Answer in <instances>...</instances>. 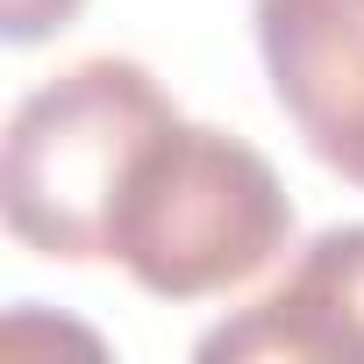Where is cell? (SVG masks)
Returning a JSON list of instances; mask_svg holds the SVG:
<instances>
[{
  "label": "cell",
  "mask_w": 364,
  "mask_h": 364,
  "mask_svg": "<svg viewBox=\"0 0 364 364\" xmlns=\"http://www.w3.org/2000/svg\"><path fill=\"white\" fill-rule=\"evenodd\" d=\"M286 243H293V200L272 157L186 114L143 143L107 222V257L150 300L236 293Z\"/></svg>",
  "instance_id": "cell-1"
},
{
  "label": "cell",
  "mask_w": 364,
  "mask_h": 364,
  "mask_svg": "<svg viewBox=\"0 0 364 364\" xmlns=\"http://www.w3.org/2000/svg\"><path fill=\"white\" fill-rule=\"evenodd\" d=\"M178 107L136 58H79L8 114L0 143V215L15 243L58 264H107V222L129 164Z\"/></svg>",
  "instance_id": "cell-2"
},
{
  "label": "cell",
  "mask_w": 364,
  "mask_h": 364,
  "mask_svg": "<svg viewBox=\"0 0 364 364\" xmlns=\"http://www.w3.org/2000/svg\"><path fill=\"white\" fill-rule=\"evenodd\" d=\"M250 29L300 143L364 186V0H250Z\"/></svg>",
  "instance_id": "cell-3"
},
{
  "label": "cell",
  "mask_w": 364,
  "mask_h": 364,
  "mask_svg": "<svg viewBox=\"0 0 364 364\" xmlns=\"http://www.w3.org/2000/svg\"><path fill=\"white\" fill-rule=\"evenodd\" d=\"M200 357L208 364H222V357L229 364H243V357L364 364V222L321 229L257 307H243L200 336Z\"/></svg>",
  "instance_id": "cell-4"
},
{
  "label": "cell",
  "mask_w": 364,
  "mask_h": 364,
  "mask_svg": "<svg viewBox=\"0 0 364 364\" xmlns=\"http://www.w3.org/2000/svg\"><path fill=\"white\" fill-rule=\"evenodd\" d=\"M86 8V0H8V43L15 50H29V43H43V36H58V29H72V15Z\"/></svg>",
  "instance_id": "cell-5"
}]
</instances>
